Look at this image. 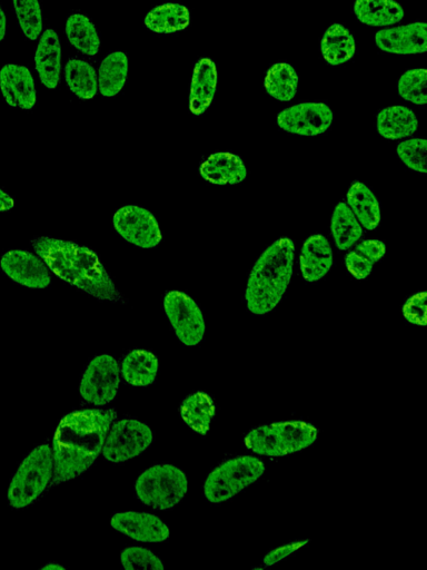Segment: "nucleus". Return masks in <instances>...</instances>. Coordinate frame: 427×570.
<instances>
[{"label":"nucleus","mask_w":427,"mask_h":570,"mask_svg":"<svg viewBox=\"0 0 427 570\" xmlns=\"http://www.w3.org/2000/svg\"><path fill=\"white\" fill-rule=\"evenodd\" d=\"M116 418L114 409H85L59 422L53 439L54 473L49 486L67 483L94 465Z\"/></svg>","instance_id":"obj_1"},{"label":"nucleus","mask_w":427,"mask_h":570,"mask_svg":"<svg viewBox=\"0 0 427 570\" xmlns=\"http://www.w3.org/2000/svg\"><path fill=\"white\" fill-rule=\"evenodd\" d=\"M33 248L58 278L101 301H123L97 254L72 241L39 237Z\"/></svg>","instance_id":"obj_2"},{"label":"nucleus","mask_w":427,"mask_h":570,"mask_svg":"<svg viewBox=\"0 0 427 570\" xmlns=\"http://www.w3.org/2000/svg\"><path fill=\"white\" fill-rule=\"evenodd\" d=\"M295 244L282 238L266 249L248 278L245 300L255 316L272 312L282 301L292 280Z\"/></svg>","instance_id":"obj_3"},{"label":"nucleus","mask_w":427,"mask_h":570,"mask_svg":"<svg viewBox=\"0 0 427 570\" xmlns=\"http://www.w3.org/2000/svg\"><path fill=\"white\" fill-rule=\"evenodd\" d=\"M319 431L303 421L278 422L258 427L245 438V446L256 455L283 457L311 447Z\"/></svg>","instance_id":"obj_4"},{"label":"nucleus","mask_w":427,"mask_h":570,"mask_svg":"<svg viewBox=\"0 0 427 570\" xmlns=\"http://www.w3.org/2000/svg\"><path fill=\"white\" fill-rule=\"evenodd\" d=\"M54 473L53 450L48 445L35 448L19 466L8 489V503L22 509L35 503L51 484Z\"/></svg>","instance_id":"obj_5"},{"label":"nucleus","mask_w":427,"mask_h":570,"mask_svg":"<svg viewBox=\"0 0 427 570\" xmlns=\"http://www.w3.org/2000/svg\"><path fill=\"white\" fill-rule=\"evenodd\" d=\"M265 473L262 460L252 457H236L225 461L208 475L204 484V496L212 504H221L250 487Z\"/></svg>","instance_id":"obj_6"},{"label":"nucleus","mask_w":427,"mask_h":570,"mask_svg":"<svg viewBox=\"0 0 427 570\" xmlns=\"http://www.w3.org/2000/svg\"><path fill=\"white\" fill-rule=\"evenodd\" d=\"M135 489L142 504L157 510H170L187 494L188 480L180 468L156 465L138 477Z\"/></svg>","instance_id":"obj_7"},{"label":"nucleus","mask_w":427,"mask_h":570,"mask_svg":"<svg viewBox=\"0 0 427 570\" xmlns=\"http://www.w3.org/2000/svg\"><path fill=\"white\" fill-rule=\"evenodd\" d=\"M154 434L150 427L134 419L119 420L109 429L103 447V456L114 464L125 463L153 444Z\"/></svg>","instance_id":"obj_8"},{"label":"nucleus","mask_w":427,"mask_h":570,"mask_svg":"<svg viewBox=\"0 0 427 570\" xmlns=\"http://www.w3.org/2000/svg\"><path fill=\"white\" fill-rule=\"evenodd\" d=\"M121 385V367L109 355L95 357L87 366L79 392L88 404L103 407L116 398Z\"/></svg>","instance_id":"obj_9"},{"label":"nucleus","mask_w":427,"mask_h":570,"mask_svg":"<svg viewBox=\"0 0 427 570\" xmlns=\"http://www.w3.org/2000/svg\"><path fill=\"white\" fill-rule=\"evenodd\" d=\"M164 310L176 333V337L184 346L200 345L205 337V319L198 304L181 291L166 294Z\"/></svg>","instance_id":"obj_10"},{"label":"nucleus","mask_w":427,"mask_h":570,"mask_svg":"<svg viewBox=\"0 0 427 570\" xmlns=\"http://www.w3.org/2000/svg\"><path fill=\"white\" fill-rule=\"evenodd\" d=\"M116 232L129 243L142 249H154L163 239L155 216L137 205H126L113 218Z\"/></svg>","instance_id":"obj_11"},{"label":"nucleus","mask_w":427,"mask_h":570,"mask_svg":"<svg viewBox=\"0 0 427 570\" xmlns=\"http://www.w3.org/2000/svg\"><path fill=\"white\" fill-rule=\"evenodd\" d=\"M334 114L324 103H302L277 115V124L287 133L317 136L330 130Z\"/></svg>","instance_id":"obj_12"},{"label":"nucleus","mask_w":427,"mask_h":570,"mask_svg":"<svg viewBox=\"0 0 427 570\" xmlns=\"http://www.w3.org/2000/svg\"><path fill=\"white\" fill-rule=\"evenodd\" d=\"M0 267L9 279L31 289H45L52 282L48 267L31 252L13 250L5 253Z\"/></svg>","instance_id":"obj_13"},{"label":"nucleus","mask_w":427,"mask_h":570,"mask_svg":"<svg viewBox=\"0 0 427 570\" xmlns=\"http://www.w3.org/2000/svg\"><path fill=\"white\" fill-rule=\"evenodd\" d=\"M111 525L117 532L141 543H162L171 535L170 529L160 518L148 513H117Z\"/></svg>","instance_id":"obj_14"},{"label":"nucleus","mask_w":427,"mask_h":570,"mask_svg":"<svg viewBox=\"0 0 427 570\" xmlns=\"http://www.w3.org/2000/svg\"><path fill=\"white\" fill-rule=\"evenodd\" d=\"M0 91L9 106L29 111L36 105L34 77L25 66L7 64L0 70Z\"/></svg>","instance_id":"obj_15"},{"label":"nucleus","mask_w":427,"mask_h":570,"mask_svg":"<svg viewBox=\"0 0 427 570\" xmlns=\"http://www.w3.org/2000/svg\"><path fill=\"white\" fill-rule=\"evenodd\" d=\"M375 43L381 51L391 54L412 55L427 52V24L416 22L377 32Z\"/></svg>","instance_id":"obj_16"},{"label":"nucleus","mask_w":427,"mask_h":570,"mask_svg":"<svg viewBox=\"0 0 427 570\" xmlns=\"http://www.w3.org/2000/svg\"><path fill=\"white\" fill-rule=\"evenodd\" d=\"M35 63L42 83L49 90H55L61 82L62 46L54 29H46L42 35L36 49Z\"/></svg>","instance_id":"obj_17"},{"label":"nucleus","mask_w":427,"mask_h":570,"mask_svg":"<svg viewBox=\"0 0 427 570\" xmlns=\"http://www.w3.org/2000/svg\"><path fill=\"white\" fill-rule=\"evenodd\" d=\"M301 272L306 282L322 280L333 265V249L322 234L312 235L303 245L300 258Z\"/></svg>","instance_id":"obj_18"},{"label":"nucleus","mask_w":427,"mask_h":570,"mask_svg":"<svg viewBox=\"0 0 427 570\" xmlns=\"http://www.w3.org/2000/svg\"><path fill=\"white\" fill-rule=\"evenodd\" d=\"M202 178L215 185H236L247 176L246 166L232 153H216L208 157L201 166Z\"/></svg>","instance_id":"obj_19"},{"label":"nucleus","mask_w":427,"mask_h":570,"mask_svg":"<svg viewBox=\"0 0 427 570\" xmlns=\"http://www.w3.org/2000/svg\"><path fill=\"white\" fill-rule=\"evenodd\" d=\"M217 68L210 58H202L194 68L190 108L194 115H202L210 107L216 93Z\"/></svg>","instance_id":"obj_20"},{"label":"nucleus","mask_w":427,"mask_h":570,"mask_svg":"<svg viewBox=\"0 0 427 570\" xmlns=\"http://www.w3.org/2000/svg\"><path fill=\"white\" fill-rule=\"evenodd\" d=\"M376 127L384 139L397 141L413 135L419 129V121L411 108L390 106L377 115Z\"/></svg>","instance_id":"obj_21"},{"label":"nucleus","mask_w":427,"mask_h":570,"mask_svg":"<svg viewBox=\"0 0 427 570\" xmlns=\"http://www.w3.org/2000/svg\"><path fill=\"white\" fill-rule=\"evenodd\" d=\"M354 14L367 26L387 27L403 21L404 11L394 0H356Z\"/></svg>","instance_id":"obj_22"},{"label":"nucleus","mask_w":427,"mask_h":570,"mask_svg":"<svg viewBox=\"0 0 427 570\" xmlns=\"http://www.w3.org/2000/svg\"><path fill=\"white\" fill-rule=\"evenodd\" d=\"M347 205L366 230L373 231L380 225V203L369 186L354 182L347 192Z\"/></svg>","instance_id":"obj_23"},{"label":"nucleus","mask_w":427,"mask_h":570,"mask_svg":"<svg viewBox=\"0 0 427 570\" xmlns=\"http://www.w3.org/2000/svg\"><path fill=\"white\" fill-rule=\"evenodd\" d=\"M158 359L151 351L134 350L124 358L121 375L128 385L147 387L154 383L158 373Z\"/></svg>","instance_id":"obj_24"},{"label":"nucleus","mask_w":427,"mask_h":570,"mask_svg":"<svg viewBox=\"0 0 427 570\" xmlns=\"http://www.w3.org/2000/svg\"><path fill=\"white\" fill-rule=\"evenodd\" d=\"M180 410L188 427L201 436L208 434L216 412L214 401L210 395L203 391L194 392L184 399Z\"/></svg>","instance_id":"obj_25"},{"label":"nucleus","mask_w":427,"mask_h":570,"mask_svg":"<svg viewBox=\"0 0 427 570\" xmlns=\"http://www.w3.org/2000/svg\"><path fill=\"white\" fill-rule=\"evenodd\" d=\"M321 49L327 64L337 66L351 60L356 52V42L349 29L334 24L325 32Z\"/></svg>","instance_id":"obj_26"},{"label":"nucleus","mask_w":427,"mask_h":570,"mask_svg":"<svg viewBox=\"0 0 427 570\" xmlns=\"http://www.w3.org/2000/svg\"><path fill=\"white\" fill-rule=\"evenodd\" d=\"M188 8L180 4H165L153 9L145 18V25L158 34H172L183 31L190 25Z\"/></svg>","instance_id":"obj_27"},{"label":"nucleus","mask_w":427,"mask_h":570,"mask_svg":"<svg viewBox=\"0 0 427 570\" xmlns=\"http://www.w3.org/2000/svg\"><path fill=\"white\" fill-rule=\"evenodd\" d=\"M128 75V57L123 52L109 54L99 67L98 90L104 97L121 93Z\"/></svg>","instance_id":"obj_28"},{"label":"nucleus","mask_w":427,"mask_h":570,"mask_svg":"<svg viewBox=\"0 0 427 570\" xmlns=\"http://www.w3.org/2000/svg\"><path fill=\"white\" fill-rule=\"evenodd\" d=\"M331 230L335 245L341 251L351 249L363 235V226L344 202L337 204L334 210Z\"/></svg>","instance_id":"obj_29"},{"label":"nucleus","mask_w":427,"mask_h":570,"mask_svg":"<svg viewBox=\"0 0 427 570\" xmlns=\"http://www.w3.org/2000/svg\"><path fill=\"white\" fill-rule=\"evenodd\" d=\"M66 35L69 43L84 55L94 57L101 48V39H99L96 27L86 15L69 16L66 23Z\"/></svg>","instance_id":"obj_30"},{"label":"nucleus","mask_w":427,"mask_h":570,"mask_svg":"<svg viewBox=\"0 0 427 570\" xmlns=\"http://www.w3.org/2000/svg\"><path fill=\"white\" fill-rule=\"evenodd\" d=\"M386 253L385 244L379 240H366L356 249L346 255L345 265L347 270L357 280H364L372 273L374 265L379 262Z\"/></svg>","instance_id":"obj_31"},{"label":"nucleus","mask_w":427,"mask_h":570,"mask_svg":"<svg viewBox=\"0 0 427 570\" xmlns=\"http://www.w3.org/2000/svg\"><path fill=\"white\" fill-rule=\"evenodd\" d=\"M65 80L71 90L81 100H92L98 90L95 68L85 61L72 58L65 66Z\"/></svg>","instance_id":"obj_32"},{"label":"nucleus","mask_w":427,"mask_h":570,"mask_svg":"<svg viewBox=\"0 0 427 570\" xmlns=\"http://www.w3.org/2000/svg\"><path fill=\"white\" fill-rule=\"evenodd\" d=\"M265 90L277 101H292L299 90V76L294 67L287 63L273 65L265 77Z\"/></svg>","instance_id":"obj_33"},{"label":"nucleus","mask_w":427,"mask_h":570,"mask_svg":"<svg viewBox=\"0 0 427 570\" xmlns=\"http://www.w3.org/2000/svg\"><path fill=\"white\" fill-rule=\"evenodd\" d=\"M15 13L24 35L29 41L43 33V13L39 0H13Z\"/></svg>","instance_id":"obj_34"},{"label":"nucleus","mask_w":427,"mask_h":570,"mask_svg":"<svg viewBox=\"0 0 427 570\" xmlns=\"http://www.w3.org/2000/svg\"><path fill=\"white\" fill-rule=\"evenodd\" d=\"M397 90L405 101L415 105H425L427 102L426 70L407 71L401 76Z\"/></svg>","instance_id":"obj_35"},{"label":"nucleus","mask_w":427,"mask_h":570,"mask_svg":"<svg viewBox=\"0 0 427 570\" xmlns=\"http://www.w3.org/2000/svg\"><path fill=\"white\" fill-rule=\"evenodd\" d=\"M397 155L409 169L421 174L427 173V141L410 139L397 146Z\"/></svg>","instance_id":"obj_36"},{"label":"nucleus","mask_w":427,"mask_h":570,"mask_svg":"<svg viewBox=\"0 0 427 570\" xmlns=\"http://www.w3.org/2000/svg\"><path fill=\"white\" fill-rule=\"evenodd\" d=\"M121 562L127 570H163L162 559L152 550L143 547H128L123 550Z\"/></svg>","instance_id":"obj_37"},{"label":"nucleus","mask_w":427,"mask_h":570,"mask_svg":"<svg viewBox=\"0 0 427 570\" xmlns=\"http://www.w3.org/2000/svg\"><path fill=\"white\" fill-rule=\"evenodd\" d=\"M427 293L420 292L407 300L403 308L404 317L416 326H426Z\"/></svg>","instance_id":"obj_38"},{"label":"nucleus","mask_w":427,"mask_h":570,"mask_svg":"<svg viewBox=\"0 0 427 570\" xmlns=\"http://www.w3.org/2000/svg\"><path fill=\"white\" fill-rule=\"evenodd\" d=\"M309 542L310 540H304V542H295L272 550L270 554L265 556L264 565L273 566L276 563L281 562L282 559L291 556L297 552V550L301 549L306 544H309Z\"/></svg>","instance_id":"obj_39"},{"label":"nucleus","mask_w":427,"mask_h":570,"mask_svg":"<svg viewBox=\"0 0 427 570\" xmlns=\"http://www.w3.org/2000/svg\"><path fill=\"white\" fill-rule=\"evenodd\" d=\"M14 199L3 190H0V212H8L14 208Z\"/></svg>","instance_id":"obj_40"},{"label":"nucleus","mask_w":427,"mask_h":570,"mask_svg":"<svg viewBox=\"0 0 427 570\" xmlns=\"http://www.w3.org/2000/svg\"><path fill=\"white\" fill-rule=\"evenodd\" d=\"M6 28H7L6 15L4 13V9L2 8V6H0V42L4 41V38L6 36Z\"/></svg>","instance_id":"obj_41"},{"label":"nucleus","mask_w":427,"mask_h":570,"mask_svg":"<svg viewBox=\"0 0 427 570\" xmlns=\"http://www.w3.org/2000/svg\"><path fill=\"white\" fill-rule=\"evenodd\" d=\"M43 570H64L65 567L58 564H48L42 568Z\"/></svg>","instance_id":"obj_42"}]
</instances>
